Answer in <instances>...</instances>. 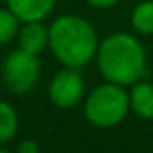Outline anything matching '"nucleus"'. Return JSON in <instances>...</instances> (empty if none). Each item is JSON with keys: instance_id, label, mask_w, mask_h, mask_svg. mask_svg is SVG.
Here are the masks:
<instances>
[{"instance_id": "nucleus-1", "label": "nucleus", "mask_w": 153, "mask_h": 153, "mask_svg": "<svg viewBox=\"0 0 153 153\" xmlns=\"http://www.w3.org/2000/svg\"><path fill=\"white\" fill-rule=\"evenodd\" d=\"M96 56L103 78L121 87L137 83L146 72L144 47L135 36L128 33H115L106 36L97 47Z\"/></svg>"}, {"instance_id": "nucleus-2", "label": "nucleus", "mask_w": 153, "mask_h": 153, "mask_svg": "<svg viewBox=\"0 0 153 153\" xmlns=\"http://www.w3.org/2000/svg\"><path fill=\"white\" fill-rule=\"evenodd\" d=\"M49 47L65 67L79 68L97 54L99 40L88 20L63 15L49 27Z\"/></svg>"}, {"instance_id": "nucleus-3", "label": "nucleus", "mask_w": 153, "mask_h": 153, "mask_svg": "<svg viewBox=\"0 0 153 153\" xmlns=\"http://www.w3.org/2000/svg\"><path fill=\"white\" fill-rule=\"evenodd\" d=\"M130 110V96L117 83H105L94 88L85 105L87 119L99 128H112L119 124Z\"/></svg>"}, {"instance_id": "nucleus-4", "label": "nucleus", "mask_w": 153, "mask_h": 153, "mask_svg": "<svg viewBox=\"0 0 153 153\" xmlns=\"http://www.w3.org/2000/svg\"><path fill=\"white\" fill-rule=\"evenodd\" d=\"M2 72H4V81L11 92L25 94L38 81L40 76L38 54L27 52L24 49H16L6 58Z\"/></svg>"}, {"instance_id": "nucleus-5", "label": "nucleus", "mask_w": 153, "mask_h": 153, "mask_svg": "<svg viewBox=\"0 0 153 153\" xmlns=\"http://www.w3.org/2000/svg\"><path fill=\"white\" fill-rule=\"evenodd\" d=\"M85 94L83 76L76 67H67L59 70L49 87V97L58 108H72L76 106Z\"/></svg>"}, {"instance_id": "nucleus-6", "label": "nucleus", "mask_w": 153, "mask_h": 153, "mask_svg": "<svg viewBox=\"0 0 153 153\" xmlns=\"http://www.w3.org/2000/svg\"><path fill=\"white\" fill-rule=\"evenodd\" d=\"M6 2L7 9H11L24 24L47 18L56 6V0H6Z\"/></svg>"}, {"instance_id": "nucleus-7", "label": "nucleus", "mask_w": 153, "mask_h": 153, "mask_svg": "<svg viewBox=\"0 0 153 153\" xmlns=\"http://www.w3.org/2000/svg\"><path fill=\"white\" fill-rule=\"evenodd\" d=\"M49 45V29L42 24V20L25 22V25L20 31V49L40 54Z\"/></svg>"}, {"instance_id": "nucleus-8", "label": "nucleus", "mask_w": 153, "mask_h": 153, "mask_svg": "<svg viewBox=\"0 0 153 153\" xmlns=\"http://www.w3.org/2000/svg\"><path fill=\"white\" fill-rule=\"evenodd\" d=\"M130 108L142 119H153V83L137 81L130 92Z\"/></svg>"}, {"instance_id": "nucleus-9", "label": "nucleus", "mask_w": 153, "mask_h": 153, "mask_svg": "<svg viewBox=\"0 0 153 153\" xmlns=\"http://www.w3.org/2000/svg\"><path fill=\"white\" fill-rule=\"evenodd\" d=\"M131 25L140 34H153V0H144L131 11Z\"/></svg>"}, {"instance_id": "nucleus-10", "label": "nucleus", "mask_w": 153, "mask_h": 153, "mask_svg": "<svg viewBox=\"0 0 153 153\" xmlns=\"http://www.w3.org/2000/svg\"><path fill=\"white\" fill-rule=\"evenodd\" d=\"M16 130H18V117L15 108L6 101H0V144L9 142L15 137Z\"/></svg>"}, {"instance_id": "nucleus-11", "label": "nucleus", "mask_w": 153, "mask_h": 153, "mask_svg": "<svg viewBox=\"0 0 153 153\" xmlns=\"http://www.w3.org/2000/svg\"><path fill=\"white\" fill-rule=\"evenodd\" d=\"M20 20L15 16L11 9H0V45L9 43L18 33Z\"/></svg>"}, {"instance_id": "nucleus-12", "label": "nucleus", "mask_w": 153, "mask_h": 153, "mask_svg": "<svg viewBox=\"0 0 153 153\" xmlns=\"http://www.w3.org/2000/svg\"><path fill=\"white\" fill-rule=\"evenodd\" d=\"M38 151H40V146L34 139H24L18 144V153H38Z\"/></svg>"}, {"instance_id": "nucleus-13", "label": "nucleus", "mask_w": 153, "mask_h": 153, "mask_svg": "<svg viewBox=\"0 0 153 153\" xmlns=\"http://www.w3.org/2000/svg\"><path fill=\"white\" fill-rule=\"evenodd\" d=\"M87 2L90 6H94V7H112V6H115L119 2V0H87Z\"/></svg>"}]
</instances>
